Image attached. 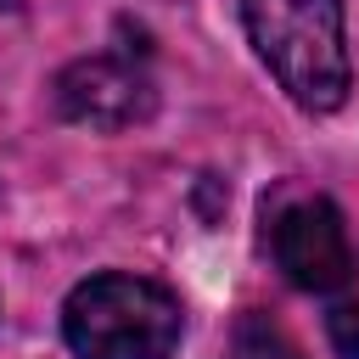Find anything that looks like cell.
Returning <instances> with one entry per match:
<instances>
[{
  "instance_id": "3957f363",
  "label": "cell",
  "mask_w": 359,
  "mask_h": 359,
  "mask_svg": "<svg viewBox=\"0 0 359 359\" xmlns=\"http://www.w3.org/2000/svg\"><path fill=\"white\" fill-rule=\"evenodd\" d=\"M275 264L297 292H337L353 275V247H348V224L337 213V202L325 196H303L275 219Z\"/></svg>"
},
{
  "instance_id": "7a4b0ae2",
  "label": "cell",
  "mask_w": 359,
  "mask_h": 359,
  "mask_svg": "<svg viewBox=\"0 0 359 359\" xmlns=\"http://www.w3.org/2000/svg\"><path fill=\"white\" fill-rule=\"evenodd\" d=\"M241 22L264 67L303 112H337L348 101L342 0H241Z\"/></svg>"
},
{
  "instance_id": "277c9868",
  "label": "cell",
  "mask_w": 359,
  "mask_h": 359,
  "mask_svg": "<svg viewBox=\"0 0 359 359\" xmlns=\"http://www.w3.org/2000/svg\"><path fill=\"white\" fill-rule=\"evenodd\" d=\"M56 107H62V118L90 123V129H129V123L151 118L157 90H151L146 67H135L129 56H84V62L62 67Z\"/></svg>"
},
{
  "instance_id": "8992f818",
  "label": "cell",
  "mask_w": 359,
  "mask_h": 359,
  "mask_svg": "<svg viewBox=\"0 0 359 359\" xmlns=\"http://www.w3.org/2000/svg\"><path fill=\"white\" fill-rule=\"evenodd\" d=\"M325 331H331L337 359H359V303H331Z\"/></svg>"
},
{
  "instance_id": "6da1fadb",
  "label": "cell",
  "mask_w": 359,
  "mask_h": 359,
  "mask_svg": "<svg viewBox=\"0 0 359 359\" xmlns=\"http://www.w3.org/2000/svg\"><path fill=\"white\" fill-rule=\"evenodd\" d=\"M62 337L79 359H174L185 309L163 280L107 269L67 292Z\"/></svg>"
},
{
  "instance_id": "5b68a950",
  "label": "cell",
  "mask_w": 359,
  "mask_h": 359,
  "mask_svg": "<svg viewBox=\"0 0 359 359\" xmlns=\"http://www.w3.org/2000/svg\"><path fill=\"white\" fill-rule=\"evenodd\" d=\"M224 359H303V353L269 314H241L236 331H230V353Z\"/></svg>"
}]
</instances>
